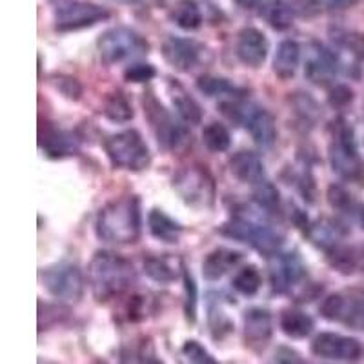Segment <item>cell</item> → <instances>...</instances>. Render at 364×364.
I'll list each match as a JSON object with an SVG mask.
<instances>
[{
    "instance_id": "obj_1",
    "label": "cell",
    "mask_w": 364,
    "mask_h": 364,
    "mask_svg": "<svg viewBox=\"0 0 364 364\" xmlns=\"http://www.w3.org/2000/svg\"><path fill=\"white\" fill-rule=\"evenodd\" d=\"M141 200L124 195L108 203L97 217V235L112 245H133L141 237Z\"/></svg>"
},
{
    "instance_id": "obj_2",
    "label": "cell",
    "mask_w": 364,
    "mask_h": 364,
    "mask_svg": "<svg viewBox=\"0 0 364 364\" xmlns=\"http://www.w3.org/2000/svg\"><path fill=\"white\" fill-rule=\"evenodd\" d=\"M91 291L99 302L119 297L135 279L132 262L113 252H97L87 268Z\"/></svg>"
},
{
    "instance_id": "obj_3",
    "label": "cell",
    "mask_w": 364,
    "mask_h": 364,
    "mask_svg": "<svg viewBox=\"0 0 364 364\" xmlns=\"http://www.w3.org/2000/svg\"><path fill=\"white\" fill-rule=\"evenodd\" d=\"M104 149L109 162L119 170L141 171L151 162L148 144L136 129H126L112 135L104 142Z\"/></svg>"
},
{
    "instance_id": "obj_4",
    "label": "cell",
    "mask_w": 364,
    "mask_h": 364,
    "mask_svg": "<svg viewBox=\"0 0 364 364\" xmlns=\"http://www.w3.org/2000/svg\"><path fill=\"white\" fill-rule=\"evenodd\" d=\"M173 190L188 206L206 210L215 200V181L206 166L191 164L173 177Z\"/></svg>"
},
{
    "instance_id": "obj_5",
    "label": "cell",
    "mask_w": 364,
    "mask_h": 364,
    "mask_svg": "<svg viewBox=\"0 0 364 364\" xmlns=\"http://www.w3.org/2000/svg\"><path fill=\"white\" fill-rule=\"evenodd\" d=\"M328 157L333 171L343 178L357 181L363 175V162L357 151L353 132L344 120H337L333 126V139L330 142Z\"/></svg>"
},
{
    "instance_id": "obj_6",
    "label": "cell",
    "mask_w": 364,
    "mask_h": 364,
    "mask_svg": "<svg viewBox=\"0 0 364 364\" xmlns=\"http://www.w3.org/2000/svg\"><path fill=\"white\" fill-rule=\"evenodd\" d=\"M97 48H99L102 63L117 64L126 58H135L148 53L149 44L136 31L120 26V28L104 31L97 42Z\"/></svg>"
},
{
    "instance_id": "obj_7",
    "label": "cell",
    "mask_w": 364,
    "mask_h": 364,
    "mask_svg": "<svg viewBox=\"0 0 364 364\" xmlns=\"http://www.w3.org/2000/svg\"><path fill=\"white\" fill-rule=\"evenodd\" d=\"M146 112H148L151 126L155 129L157 141L162 148H166L171 154H182L186 151L191 144V133L188 132L186 126L178 124L170 117V113L162 108V104L157 102V99L148 97L144 99Z\"/></svg>"
},
{
    "instance_id": "obj_8",
    "label": "cell",
    "mask_w": 364,
    "mask_h": 364,
    "mask_svg": "<svg viewBox=\"0 0 364 364\" xmlns=\"http://www.w3.org/2000/svg\"><path fill=\"white\" fill-rule=\"evenodd\" d=\"M220 233L232 239L250 242L255 250L266 255H275L282 245V237L273 228L246 217H235L220 228Z\"/></svg>"
},
{
    "instance_id": "obj_9",
    "label": "cell",
    "mask_w": 364,
    "mask_h": 364,
    "mask_svg": "<svg viewBox=\"0 0 364 364\" xmlns=\"http://www.w3.org/2000/svg\"><path fill=\"white\" fill-rule=\"evenodd\" d=\"M109 17L108 9L87 0H70L57 8L55 13V28L57 31H79L91 28Z\"/></svg>"
},
{
    "instance_id": "obj_10",
    "label": "cell",
    "mask_w": 364,
    "mask_h": 364,
    "mask_svg": "<svg viewBox=\"0 0 364 364\" xmlns=\"http://www.w3.org/2000/svg\"><path fill=\"white\" fill-rule=\"evenodd\" d=\"M224 108H230L232 113L228 115L239 120L252 133V139L262 148H269L277 141V126L275 119L266 109L255 108L252 104H223Z\"/></svg>"
},
{
    "instance_id": "obj_11",
    "label": "cell",
    "mask_w": 364,
    "mask_h": 364,
    "mask_svg": "<svg viewBox=\"0 0 364 364\" xmlns=\"http://www.w3.org/2000/svg\"><path fill=\"white\" fill-rule=\"evenodd\" d=\"M46 290L60 301H79L84 291V279L80 269L70 262H60L42 272Z\"/></svg>"
},
{
    "instance_id": "obj_12",
    "label": "cell",
    "mask_w": 364,
    "mask_h": 364,
    "mask_svg": "<svg viewBox=\"0 0 364 364\" xmlns=\"http://www.w3.org/2000/svg\"><path fill=\"white\" fill-rule=\"evenodd\" d=\"M311 352L323 359L336 360H355L363 355V346L353 337L341 336L333 331L318 333L311 343Z\"/></svg>"
},
{
    "instance_id": "obj_13",
    "label": "cell",
    "mask_w": 364,
    "mask_h": 364,
    "mask_svg": "<svg viewBox=\"0 0 364 364\" xmlns=\"http://www.w3.org/2000/svg\"><path fill=\"white\" fill-rule=\"evenodd\" d=\"M268 38L257 28H245L237 38V57L250 68H259L268 57Z\"/></svg>"
},
{
    "instance_id": "obj_14",
    "label": "cell",
    "mask_w": 364,
    "mask_h": 364,
    "mask_svg": "<svg viewBox=\"0 0 364 364\" xmlns=\"http://www.w3.org/2000/svg\"><path fill=\"white\" fill-rule=\"evenodd\" d=\"M162 57L177 71H190L200 58V48L190 38L168 37L162 44Z\"/></svg>"
},
{
    "instance_id": "obj_15",
    "label": "cell",
    "mask_w": 364,
    "mask_h": 364,
    "mask_svg": "<svg viewBox=\"0 0 364 364\" xmlns=\"http://www.w3.org/2000/svg\"><path fill=\"white\" fill-rule=\"evenodd\" d=\"M304 277V264L301 262L295 253H286V255L275 257V262L272 264V282L275 291L284 294L290 291L297 282Z\"/></svg>"
},
{
    "instance_id": "obj_16",
    "label": "cell",
    "mask_w": 364,
    "mask_h": 364,
    "mask_svg": "<svg viewBox=\"0 0 364 364\" xmlns=\"http://www.w3.org/2000/svg\"><path fill=\"white\" fill-rule=\"evenodd\" d=\"M41 148L44 149L48 157L63 159L68 157V155L77 154L79 151V142L71 133L46 124L44 129L41 128Z\"/></svg>"
},
{
    "instance_id": "obj_17",
    "label": "cell",
    "mask_w": 364,
    "mask_h": 364,
    "mask_svg": "<svg viewBox=\"0 0 364 364\" xmlns=\"http://www.w3.org/2000/svg\"><path fill=\"white\" fill-rule=\"evenodd\" d=\"M337 71H339V58L336 57V53L318 46L314 57L308 60L304 73L317 86H326L336 77Z\"/></svg>"
},
{
    "instance_id": "obj_18",
    "label": "cell",
    "mask_w": 364,
    "mask_h": 364,
    "mask_svg": "<svg viewBox=\"0 0 364 364\" xmlns=\"http://www.w3.org/2000/svg\"><path fill=\"white\" fill-rule=\"evenodd\" d=\"M242 259V253L230 248H217L208 253L203 261V275L206 281H219L232 272Z\"/></svg>"
},
{
    "instance_id": "obj_19",
    "label": "cell",
    "mask_w": 364,
    "mask_h": 364,
    "mask_svg": "<svg viewBox=\"0 0 364 364\" xmlns=\"http://www.w3.org/2000/svg\"><path fill=\"white\" fill-rule=\"evenodd\" d=\"M272 315L262 308H252L245 315V337L252 346H266L272 337Z\"/></svg>"
},
{
    "instance_id": "obj_20",
    "label": "cell",
    "mask_w": 364,
    "mask_h": 364,
    "mask_svg": "<svg viewBox=\"0 0 364 364\" xmlns=\"http://www.w3.org/2000/svg\"><path fill=\"white\" fill-rule=\"evenodd\" d=\"M230 170L239 178L240 182L246 184H257V182L264 181V164L261 157L253 151H239L230 161Z\"/></svg>"
},
{
    "instance_id": "obj_21",
    "label": "cell",
    "mask_w": 364,
    "mask_h": 364,
    "mask_svg": "<svg viewBox=\"0 0 364 364\" xmlns=\"http://www.w3.org/2000/svg\"><path fill=\"white\" fill-rule=\"evenodd\" d=\"M299 60H301V48L295 41H282L277 46L275 57H273V71L279 79L288 80L295 75L299 68Z\"/></svg>"
},
{
    "instance_id": "obj_22",
    "label": "cell",
    "mask_w": 364,
    "mask_h": 364,
    "mask_svg": "<svg viewBox=\"0 0 364 364\" xmlns=\"http://www.w3.org/2000/svg\"><path fill=\"white\" fill-rule=\"evenodd\" d=\"M148 226L149 232L155 239L162 240V242H168V245H173L178 242V237L182 233V226L177 220L171 219L168 213H164L162 210H151L148 215Z\"/></svg>"
},
{
    "instance_id": "obj_23",
    "label": "cell",
    "mask_w": 364,
    "mask_h": 364,
    "mask_svg": "<svg viewBox=\"0 0 364 364\" xmlns=\"http://www.w3.org/2000/svg\"><path fill=\"white\" fill-rule=\"evenodd\" d=\"M281 330L291 339H304L314 331V318L301 310H284L279 318Z\"/></svg>"
},
{
    "instance_id": "obj_24",
    "label": "cell",
    "mask_w": 364,
    "mask_h": 364,
    "mask_svg": "<svg viewBox=\"0 0 364 364\" xmlns=\"http://www.w3.org/2000/svg\"><path fill=\"white\" fill-rule=\"evenodd\" d=\"M328 264L333 269H337L343 275H352L353 272L359 269V255H357V248L344 245H336L326 250Z\"/></svg>"
},
{
    "instance_id": "obj_25",
    "label": "cell",
    "mask_w": 364,
    "mask_h": 364,
    "mask_svg": "<svg viewBox=\"0 0 364 364\" xmlns=\"http://www.w3.org/2000/svg\"><path fill=\"white\" fill-rule=\"evenodd\" d=\"M144 273L159 284H168V282H173L178 277L177 261L159 255L148 257L144 261Z\"/></svg>"
},
{
    "instance_id": "obj_26",
    "label": "cell",
    "mask_w": 364,
    "mask_h": 364,
    "mask_svg": "<svg viewBox=\"0 0 364 364\" xmlns=\"http://www.w3.org/2000/svg\"><path fill=\"white\" fill-rule=\"evenodd\" d=\"M171 18L182 29H197L203 24V13L195 0H178L171 9Z\"/></svg>"
},
{
    "instance_id": "obj_27",
    "label": "cell",
    "mask_w": 364,
    "mask_h": 364,
    "mask_svg": "<svg viewBox=\"0 0 364 364\" xmlns=\"http://www.w3.org/2000/svg\"><path fill=\"white\" fill-rule=\"evenodd\" d=\"M266 22L277 31H286L294 26V9L290 4H286L284 0H273L262 9Z\"/></svg>"
},
{
    "instance_id": "obj_28",
    "label": "cell",
    "mask_w": 364,
    "mask_h": 364,
    "mask_svg": "<svg viewBox=\"0 0 364 364\" xmlns=\"http://www.w3.org/2000/svg\"><path fill=\"white\" fill-rule=\"evenodd\" d=\"M102 112H104V115L112 120V122H119V124L129 122V120L133 119V115H135V112H133L129 100L126 99V95L119 93V91H117V93H112L108 99L104 100Z\"/></svg>"
},
{
    "instance_id": "obj_29",
    "label": "cell",
    "mask_w": 364,
    "mask_h": 364,
    "mask_svg": "<svg viewBox=\"0 0 364 364\" xmlns=\"http://www.w3.org/2000/svg\"><path fill=\"white\" fill-rule=\"evenodd\" d=\"M203 142L213 154H223L232 144V136L224 124L220 122H210L203 129Z\"/></svg>"
},
{
    "instance_id": "obj_30",
    "label": "cell",
    "mask_w": 364,
    "mask_h": 364,
    "mask_svg": "<svg viewBox=\"0 0 364 364\" xmlns=\"http://www.w3.org/2000/svg\"><path fill=\"white\" fill-rule=\"evenodd\" d=\"M261 284H262V275L261 272L257 269V266H245L242 269L237 272V275L233 277L232 286L235 288L239 294L242 295H255L257 291L261 290Z\"/></svg>"
},
{
    "instance_id": "obj_31",
    "label": "cell",
    "mask_w": 364,
    "mask_h": 364,
    "mask_svg": "<svg viewBox=\"0 0 364 364\" xmlns=\"http://www.w3.org/2000/svg\"><path fill=\"white\" fill-rule=\"evenodd\" d=\"M173 108L177 109L178 117H181L184 122H188V124H200V120H203V109H200L199 102L195 99H191L190 95H186L184 91L175 93L173 95Z\"/></svg>"
},
{
    "instance_id": "obj_32",
    "label": "cell",
    "mask_w": 364,
    "mask_h": 364,
    "mask_svg": "<svg viewBox=\"0 0 364 364\" xmlns=\"http://www.w3.org/2000/svg\"><path fill=\"white\" fill-rule=\"evenodd\" d=\"M348 310H350V297L336 294L324 299L323 306H321V315L328 321H333V323H346Z\"/></svg>"
},
{
    "instance_id": "obj_33",
    "label": "cell",
    "mask_w": 364,
    "mask_h": 364,
    "mask_svg": "<svg viewBox=\"0 0 364 364\" xmlns=\"http://www.w3.org/2000/svg\"><path fill=\"white\" fill-rule=\"evenodd\" d=\"M253 200L259 204V208L266 211H275L279 208V190L275 188V184L268 181H261L255 184V190H253Z\"/></svg>"
},
{
    "instance_id": "obj_34",
    "label": "cell",
    "mask_w": 364,
    "mask_h": 364,
    "mask_svg": "<svg viewBox=\"0 0 364 364\" xmlns=\"http://www.w3.org/2000/svg\"><path fill=\"white\" fill-rule=\"evenodd\" d=\"M197 87H199V91H203L204 95L208 97H219L235 90V87L228 82L226 79H223V77H215V75H203V77H199V80H197Z\"/></svg>"
},
{
    "instance_id": "obj_35",
    "label": "cell",
    "mask_w": 364,
    "mask_h": 364,
    "mask_svg": "<svg viewBox=\"0 0 364 364\" xmlns=\"http://www.w3.org/2000/svg\"><path fill=\"white\" fill-rule=\"evenodd\" d=\"M155 75H157L155 68L151 66V64H146V63H133L124 70V79L133 84L149 82V80L154 79Z\"/></svg>"
},
{
    "instance_id": "obj_36",
    "label": "cell",
    "mask_w": 364,
    "mask_h": 364,
    "mask_svg": "<svg viewBox=\"0 0 364 364\" xmlns=\"http://www.w3.org/2000/svg\"><path fill=\"white\" fill-rule=\"evenodd\" d=\"M326 197L328 203H330V206L333 208V210L348 211L353 206L352 195H350V191H348L346 188L341 186V184H331V186L328 188Z\"/></svg>"
},
{
    "instance_id": "obj_37",
    "label": "cell",
    "mask_w": 364,
    "mask_h": 364,
    "mask_svg": "<svg viewBox=\"0 0 364 364\" xmlns=\"http://www.w3.org/2000/svg\"><path fill=\"white\" fill-rule=\"evenodd\" d=\"M337 41L353 57L364 58V31H344L337 37Z\"/></svg>"
},
{
    "instance_id": "obj_38",
    "label": "cell",
    "mask_w": 364,
    "mask_h": 364,
    "mask_svg": "<svg viewBox=\"0 0 364 364\" xmlns=\"http://www.w3.org/2000/svg\"><path fill=\"white\" fill-rule=\"evenodd\" d=\"M184 272V290H186V304H184V310H186L188 321L195 323V317H197V284H195L193 277L188 269H182Z\"/></svg>"
},
{
    "instance_id": "obj_39",
    "label": "cell",
    "mask_w": 364,
    "mask_h": 364,
    "mask_svg": "<svg viewBox=\"0 0 364 364\" xmlns=\"http://www.w3.org/2000/svg\"><path fill=\"white\" fill-rule=\"evenodd\" d=\"M294 106L295 112L302 117L308 122H314L318 117V108L315 100L311 97H308V93H295L294 97Z\"/></svg>"
},
{
    "instance_id": "obj_40",
    "label": "cell",
    "mask_w": 364,
    "mask_h": 364,
    "mask_svg": "<svg viewBox=\"0 0 364 364\" xmlns=\"http://www.w3.org/2000/svg\"><path fill=\"white\" fill-rule=\"evenodd\" d=\"M182 352H184V355L190 359L191 364H219L210 353H208L206 348L200 346L197 341H188V343L184 344V348H182Z\"/></svg>"
},
{
    "instance_id": "obj_41",
    "label": "cell",
    "mask_w": 364,
    "mask_h": 364,
    "mask_svg": "<svg viewBox=\"0 0 364 364\" xmlns=\"http://www.w3.org/2000/svg\"><path fill=\"white\" fill-rule=\"evenodd\" d=\"M353 100V91L350 90L344 84H337L330 90V95H328V102L333 106V108H346L348 104Z\"/></svg>"
},
{
    "instance_id": "obj_42",
    "label": "cell",
    "mask_w": 364,
    "mask_h": 364,
    "mask_svg": "<svg viewBox=\"0 0 364 364\" xmlns=\"http://www.w3.org/2000/svg\"><path fill=\"white\" fill-rule=\"evenodd\" d=\"M55 86L70 100H79L80 95H82V86L79 84V80L71 79V77H58Z\"/></svg>"
},
{
    "instance_id": "obj_43",
    "label": "cell",
    "mask_w": 364,
    "mask_h": 364,
    "mask_svg": "<svg viewBox=\"0 0 364 364\" xmlns=\"http://www.w3.org/2000/svg\"><path fill=\"white\" fill-rule=\"evenodd\" d=\"M275 363L277 364H304L301 353L290 346H279L275 352Z\"/></svg>"
},
{
    "instance_id": "obj_44",
    "label": "cell",
    "mask_w": 364,
    "mask_h": 364,
    "mask_svg": "<svg viewBox=\"0 0 364 364\" xmlns=\"http://www.w3.org/2000/svg\"><path fill=\"white\" fill-rule=\"evenodd\" d=\"M129 318L132 321H141L144 317V297H133L132 302H129Z\"/></svg>"
},
{
    "instance_id": "obj_45",
    "label": "cell",
    "mask_w": 364,
    "mask_h": 364,
    "mask_svg": "<svg viewBox=\"0 0 364 364\" xmlns=\"http://www.w3.org/2000/svg\"><path fill=\"white\" fill-rule=\"evenodd\" d=\"M331 9H348L359 4V0H324Z\"/></svg>"
},
{
    "instance_id": "obj_46",
    "label": "cell",
    "mask_w": 364,
    "mask_h": 364,
    "mask_svg": "<svg viewBox=\"0 0 364 364\" xmlns=\"http://www.w3.org/2000/svg\"><path fill=\"white\" fill-rule=\"evenodd\" d=\"M235 2L240 6V8L250 9V8H257V6L261 4L262 0H235Z\"/></svg>"
},
{
    "instance_id": "obj_47",
    "label": "cell",
    "mask_w": 364,
    "mask_h": 364,
    "mask_svg": "<svg viewBox=\"0 0 364 364\" xmlns=\"http://www.w3.org/2000/svg\"><path fill=\"white\" fill-rule=\"evenodd\" d=\"M357 255H359V269L364 272V246L357 248Z\"/></svg>"
},
{
    "instance_id": "obj_48",
    "label": "cell",
    "mask_w": 364,
    "mask_h": 364,
    "mask_svg": "<svg viewBox=\"0 0 364 364\" xmlns=\"http://www.w3.org/2000/svg\"><path fill=\"white\" fill-rule=\"evenodd\" d=\"M142 364H162V363H159V360H155V359H146Z\"/></svg>"
},
{
    "instance_id": "obj_49",
    "label": "cell",
    "mask_w": 364,
    "mask_h": 364,
    "mask_svg": "<svg viewBox=\"0 0 364 364\" xmlns=\"http://www.w3.org/2000/svg\"><path fill=\"white\" fill-rule=\"evenodd\" d=\"M360 223H363V228H364V208L363 211H360Z\"/></svg>"
}]
</instances>
